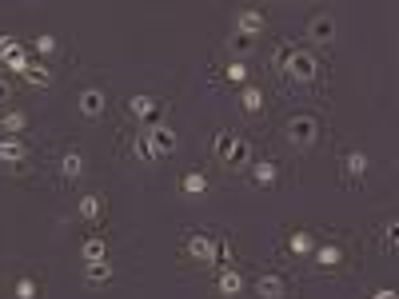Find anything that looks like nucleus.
<instances>
[{
	"label": "nucleus",
	"instance_id": "nucleus-1",
	"mask_svg": "<svg viewBox=\"0 0 399 299\" xmlns=\"http://www.w3.org/2000/svg\"><path fill=\"white\" fill-rule=\"evenodd\" d=\"M275 68H280L284 76H291L296 84L319 80V56L312 48H280V52H275Z\"/></svg>",
	"mask_w": 399,
	"mask_h": 299
},
{
	"label": "nucleus",
	"instance_id": "nucleus-2",
	"mask_svg": "<svg viewBox=\"0 0 399 299\" xmlns=\"http://www.w3.org/2000/svg\"><path fill=\"white\" fill-rule=\"evenodd\" d=\"M284 136L296 144V148H312V144L319 140V120L307 116V112H300V116H291L284 124Z\"/></svg>",
	"mask_w": 399,
	"mask_h": 299
},
{
	"label": "nucleus",
	"instance_id": "nucleus-3",
	"mask_svg": "<svg viewBox=\"0 0 399 299\" xmlns=\"http://www.w3.org/2000/svg\"><path fill=\"white\" fill-rule=\"evenodd\" d=\"M184 252L192 255V259H200V264H216V236H204V232H196V236L184 239Z\"/></svg>",
	"mask_w": 399,
	"mask_h": 299
},
{
	"label": "nucleus",
	"instance_id": "nucleus-4",
	"mask_svg": "<svg viewBox=\"0 0 399 299\" xmlns=\"http://www.w3.org/2000/svg\"><path fill=\"white\" fill-rule=\"evenodd\" d=\"M255 299H284L287 296V280L284 275H275V271H264L260 280L252 284Z\"/></svg>",
	"mask_w": 399,
	"mask_h": 299
},
{
	"label": "nucleus",
	"instance_id": "nucleus-5",
	"mask_svg": "<svg viewBox=\"0 0 399 299\" xmlns=\"http://www.w3.org/2000/svg\"><path fill=\"white\" fill-rule=\"evenodd\" d=\"M312 259H316V268H323V271H335V268H343V259H348V252H343L339 244H316V252H312Z\"/></svg>",
	"mask_w": 399,
	"mask_h": 299
},
{
	"label": "nucleus",
	"instance_id": "nucleus-6",
	"mask_svg": "<svg viewBox=\"0 0 399 299\" xmlns=\"http://www.w3.org/2000/svg\"><path fill=\"white\" fill-rule=\"evenodd\" d=\"M264 24H268V16L260 12V8H239V16H236V32H239V36H248V40H252V36L264 32Z\"/></svg>",
	"mask_w": 399,
	"mask_h": 299
},
{
	"label": "nucleus",
	"instance_id": "nucleus-7",
	"mask_svg": "<svg viewBox=\"0 0 399 299\" xmlns=\"http://www.w3.org/2000/svg\"><path fill=\"white\" fill-rule=\"evenodd\" d=\"M148 140H152V152H156V160H164V156H172V152H176V132H172L168 124L152 128V132H148Z\"/></svg>",
	"mask_w": 399,
	"mask_h": 299
},
{
	"label": "nucleus",
	"instance_id": "nucleus-8",
	"mask_svg": "<svg viewBox=\"0 0 399 299\" xmlns=\"http://www.w3.org/2000/svg\"><path fill=\"white\" fill-rule=\"evenodd\" d=\"M216 291H220L223 299H236L239 291H244V275H239L236 268H223L220 275H216Z\"/></svg>",
	"mask_w": 399,
	"mask_h": 299
},
{
	"label": "nucleus",
	"instance_id": "nucleus-9",
	"mask_svg": "<svg viewBox=\"0 0 399 299\" xmlns=\"http://www.w3.org/2000/svg\"><path fill=\"white\" fill-rule=\"evenodd\" d=\"M76 108L84 112L88 120L104 116V92H100V88H84V92H80V100H76Z\"/></svg>",
	"mask_w": 399,
	"mask_h": 299
},
{
	"label": "nucleus",
	"instance_id": "nucleus-10",
	"mask_svg": "<svg viewBox=\"0 0 399 299\" xmlns=\"http://www.w3.org/2000/svg\"><path fill=\"white\" fill-rule=\"evenodd\" d=\"M248 172H252V184H255V188H271V184L280 180V168H275L271 160H255Z\"/></svg>",
	"mask_w": 399,
	"mask_h": 299
},
{
	"label": "nucleus",
	"instance_id": "nucleus-11",
	"mask_svg": "<svg viewBox=\"0 0 399 299\" xmlns=\"http://www.w3.org/2000/svg\"><path fill=\"white\" fill-rule=\"evenodd\" d=\"M112 264L108 259H100V264H84V284L88 287H104V284H112Z\"/></svg>",
	"mask_w": 399,
	"mask_h": 299
},
{
	"label": "nucleus",
	"instance_id": "nucleus-12",
	"mask_svg": "<svg viewBox=\"0 0 399 299\" xmlns=\"http://www.w3.org/2000/svg\"><path fill=\"white\" fill-rule=\"evenodd\" d=\"M0 160H4V164H24V160H28V148L16 140V136H0Z\"/></svg>",
	"mask_w": 399,
	"mask_h": 299
},
{
	"label": "nucleus",
	"instance_id": "nucleus-13",
	"mask_svg": "<svg viewBox=\"0 0 399 299\" xmlns=\"http://www.w3.org/2000/svg\"><path fill=\"white\" fill-rule=\"evenodd\" d=\"M307 36H312L316 44H332V36H335V20H332V16H316V20L307 24Z\"/></svg>",
	"mask_w": 399,
	"mask_h": 299
},
{
	"label": "nucleus",
	"instance_id": "nucleus-14",
	"mask_svg": "<svg viewBox=\"0 0 399 299\" xmlns=\"http://www.w3.org/2000/svg\"><path fill=\"white\" fill-rule=\"evenodd\" d=\"M239 112H248V116H260V112H264V92H260L255 84H244V92H239Z\"/></svg>",
	"mask_w": 399,
	"mask_h": 299
},
{
	"label": "nucleus",
	"instance_id": "nucleus-15",
	"mask_svg": "<svg viewBox=\"0 0 399 299\" xmlns=\"http://www.w3.org/2000/svg\"><path fill=\"white\" fill-rule=\"evenodd\" d=\"M80 220H88V223H96L100 216H104V196H96V191H88L84 200H80Z\"/></svg>",
	"mask_w": 399,
	"mask_h": 299
},
{
	"label": "nucleus",
	"instance_id": "nucleus-16",
	"mask_svg": "<svg viewBox=\"0 0 399 299\" xmlns=\"http://www.w3.org/2000/svg\"><path fill=\"white\" fill-rule=\"evenodd\" d=\"M236 140H239L236 132H216V136H212V156L228 164V156H232V148H236Z\"/></svg>",
	"mask_w": 399,
	"mask_h": 299
},
{
	"label": "nucleus",
	"instance_id": "nucleus-17",
	"mask_svg": "<svg viewBox=\"0 0 399 299\" xmlns=\"http://www.w3.org/2000/svg\"><path fill=\"white\" fill-rule=\"evenodd\" d=\"M287 252L291 255H312L316 252V236H312V232H291V236H287Z\"/></svg>",
	"mask_w": 399,
	"mask_h": 299
},
{
	"label": "nucleus",
	"instance_id": "nucleus-18",
	"mask_svg": "<svg viewBox=\"0 0 399 299\" xmlns=\"http://www.w3.org/2000/svg\"><path fill=\"white\" fill-rule=\"evenodd\" d=\"M28 128V116L24 112H0V132L4 136H20Z\"/></svg>",
	"mask_w": 399,
	"mask_h": 299
},
{
	"label": "nucleus",
	"instance_id": "nucleus-19",
	"mask_svg": "<svg viewBox=\"0 0 399 299\" xmlns=\"http://www.w3.org/2000/svg\"><path fill=\"white\" fill-rule=\"evenodd\" d=\"M80 255H84V264H100V259L108 255V248H104V239L100 236H88L84 244H80Z\"/></svg>",
	"mask_w": 399,
	"mask_h": 299
},
{
	"label": "nucleus",
	"instance_id": "nucleus-20",
	"mask_svg": "<svg viewBox=\"0 0 399 299\" xmlns=\"http://www.w3.org/2000/svg\"><path fill=\"white\" fill-rule=\"evenodd\" d=\"M364 172H367V156L364 152H348L343 156V176L348 180H364Z\"/></svg>",
	"mask_w": 399,
	"mask_h": 299
},
{
	"label": "nucleus",
	"instance_id": "nucleus-21",
	"mask_svg": "<svg viewBox=\"0 0 399 299\" xmlns=\"http://www.w3.org/2000/svg\"><path fill=\"white\" fill-rule=\"evenodd\" d=\"M228 168H252V144L239 136L236 148H232V156H228Z\"/></svg>",
	"mask_w": 399,
	"mask_h": 299
},
{
	"label": "nucleus",
	"instance_id": "nucleus-22",
	"mask_svg": "<svg viewBox=\"0 0 399 299\" xmlns=\"http://www.w3.org/2000/svg\"><path fill=\"white\" fill-rule=\"evenodd\" d=\"M60 176H64V180L84 176V156H80V152H64V156H60Z\"/></svg>",
	"mask_w": 399,
	"mask_h": 299
},
{
	"label": "nucleus",
	"instance_id": "nucleus-23",
	"mask_svg": "<svg viewBox=\"0 0 399 299\" xmlns=\"http://www.w3.org/2000/svg\"><path fill=\"white\" fill-rule=\"evenodd\" d=\"M212 268H236V259H232V236H216V264Z\"/></svg>",
	"mask_w": 399,
	"mask_h": 299
},
{
	"label": "nucleus",
	"instance_id": "nucleus-24",
	"mask_svg": "<svg viewBox=\"0 0 399 299\" xmlns=\"http://www.w3.org/2000/svg\"><path fill=\"white\" fill-rule=\"evenodd\" d=\"M4 68H8V72H16V76H24V72H28L32 68V56H28V48L20 44L12 52V56H8V60H4Z\"/></svg>",
	"mask_w": 399,
	"mask_h": 299
},
{
	"label": "nucleus",
	"instance_id": "nucleus-25",
	"mask_svg": "<svg viewBox=\"0 0 399 299\" xmlns=\"http://www.w3.org/2000/svg\"><path fill=\"white\" fill-rule=\"evenodd\" d=\"M12 299H40V284L32 275H20L12 284Z\"/></svg>",
	"mask_w": 399,
	"mask_h": 299
},
{
	"label": "nucleus",
	"instance_id": "nucleus-26",
	"mask_svg": "<svg viewBox=\"0 0 399 299\" xmlns=\"http://www.w3.org/2000/svg\"><path fill=\"white\" fill-rule=\"evenodd\" d=\"M124 108H128V116H136V120L144 124V116H148V112L156 108V100H152V96H132V100H128Z\"/></svg>",
	"mask_w": 399,
	"mask_h": 299
},
{
	"label": "nucleus",
	"instance_id": "nucleus-27",
	"mask_svg": "<svg viewBox=\"0 0 399 299\" xmlns=\"http://www.w3.org/2000/svg\"><path fill=\"white\" fill-rule=\"evenodd\" d=\"M20 80H24V84H32V88H48V84H52V72H48L44 64H32Z\"/></svg>",
	"mask_w": 399,
	"mask_h": 299
},
{
	"label": "nucleus",
	"instance_id": "nucleus-28",
	"mask_svg": "<svg viewBox=\"0 0 399 299\" xmlns=\"http://www.w3.org/2000/svg\"><path fill=\"white\" fill-rule=\"evenodd\" d=\"M180 188L188 191V196H204V191H207V176L204 172H188L184 180H180Z\"/></svg>",
	"mask_w": 399,
	"mask_h": 299
},
{
	"label": "nucleus",
	"instance_id": "nucleus-29",
	"mask_svg": "<svg viewBox=\"0 0 399 299\" xmlns=\"http://www.w3.org/2000/svg\"><path fill=\"white\" fill-rule=\"evenodd\" d=\"M132 152H136V160H144V164H152L156 160V152H152V140H148V132L140 128V136L132 140Z\"/></svg>",
	"mask_w": 399,
	"mask_h": 299
},
{
	"label": "nucleus",
	"instance_id": "nucleus-30",
	"mask_svg": "<svg viewBox=\"0 0 399 299\" xmlns=\"http://www.w3.org/2000/svg\"><path fill=\"white\" fill-rule=\"evenodd\" d=\"M223 80H228V84H248V64L232 60L228 68H223Z\"/></svg>",
	"mask_w": 399,
	"mask_h": 299
},
{
	"label": "nucleus",
	"instance_id": "nucleus-31",
	"mask_svg": "<svg viewBox=\"0 0 399 299\" xmlns=\"http://www.w3.org/2000/svg\"><path fill=\"white\" fill-rule=\"evenodd\" d=\"M32 52H36V56H52V52H56V36H48V32H40V36L32 40Z\"/></svg>",
	"mask_w": 399,
	"mask_h": 299
},
{
	"label": "nucleus",
	"instance_id": "nucleus-32",
	"mask_svg": "<svg viewBox=\"0 0 399 299\" xmlns=\"http://www.w3.org/2000/svg\"><path fill=\"white\" fill-rule=\"evenodd\" d=\"M399 220H387V228H383V252H396V244H399Z\"/></svg>",
	"mask_w": 399,
	"mask_h": 299
},
{
	"label": "nucleus",
	"instance_id": "nucleus-33",
	"mask_svg": "<svg viewBox=\"0 0 399 299\" xmlns=\"http://www.w3.org/2000/svg\"><path fill=\"white\" fill-rule=\"evenodd\" d=\"M16 48H20V40H16V36H0V64L8 60Z\"/></svg>",
	"mask_w": 399,
	"mask_h": 299
},
{
	"label": "nucleus",
	"instance_id": "nucleus-34",
	"mask_svg": "<svg viewBox=\"0 0 399 299\" xmlns=\"http://www.w3.org/2000/svg\"><path fill=\"white\" fill-rule=\"evenodd\" d=\"M232 48H236V52H248V48H252V40H248V36H239V32H236V36H232Z\"/></svg>",
	"mask_w": 399,
	"mask_h": 299
},
{
	"label": "nucleus",
	"instance_id": "nucleus-35",
	"mask_svg": "<svg viewBox=\"0 0 399 299\" xmlns=\"http://www.w3.org/2000/svg\"><path fill=\"white\" fill-rule=\"evenodd\" d=\"M8 96H12V84H8V80H0V104H8Z\"/></svg>",
	"mask_w": 399,
	"mask_h": 299
},
{
	"label": "nucleus",
	"instance_id": "nucleus-36",
	"mask_svg": "<svg viewBox=\"0 0 399 299\" xmlns=\"http://www.w3.org/2000/svg\"><path fill=\"white\" fill-rule=\"evenodd\" d=\"M371 299H399V296H396V287H380Z\"/></svg>",
	"mask_w": 399,
	"mask_h": 299
}]
</instances>
